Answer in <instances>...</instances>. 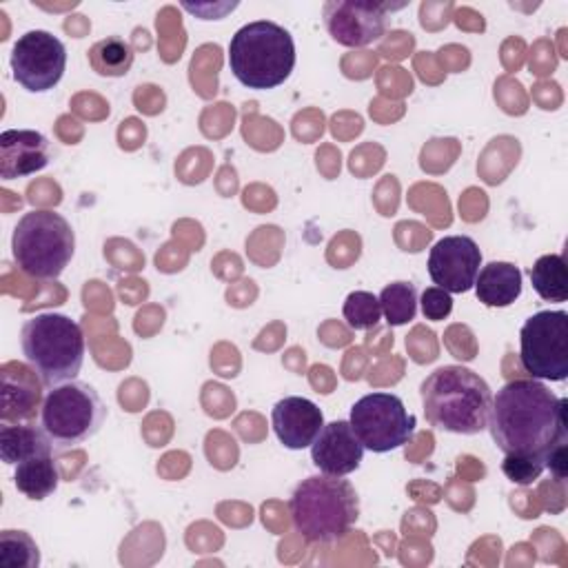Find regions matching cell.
<instances>
[{"instance_id":"18","label":"cell","mask_w":568,"mask_h":568,"mask_svg":"<svg viewBox=\"0 0 568 568\" xmlns=\"http://www.w3.org/2000/svg\"><path fill=\"white\" fill-rule=\"evenodd\" d=\"M53 442L44 433L42 426L36 424H0V457L9 466H18L20 462L38 455H53Z\"/></svg>"},{"instance_id":"15","label":"cell","mask_w":568,"mask_h":568,"mask_svg":"<svg viewBox=\"0 0 568 568\" xmlns=\"http://www.w3.org/2000/svg\"><path fill=\"white\" fill-rule=\"evenodd\" d=\"M49 164V140L33 129H7L0 135L2 180L27 178Z\"/></svg>"},{"instance_id":"22","label":"cell","mask_w":568,"mask_h":568,"mask_svg":"<svg viewBox=\"0 0 568 568\" xmlns=\"http://www.w3.org/2000/svg\"><path fill=\"white\" fill-rule=\"evenodd\" d=\"M417 288L413 282H393L382 288L379 306L388 326H404L417 315Z\"/></svg>"},{"instance_id":"24","label":"cell","mask_w":568,"mask_h":568,"mask_svg":"<svg viewBox=\"0 0 568 568\" xmlns=\"http://www.w3.org/2000/svg\"><path fill=\"white\" fill-rule=\"evenodd\" d=\"M344 320L353 331H368L375 328L382 320L379 297L368 291H353L344 300Z\"/></svg>"},{"instance_id":"21","label":"cell","mask_w":568,"mask_h":568,"mask_svg":"<svg viewBox=\"0 0 568 568\" xmlns=\"http://www.w3.org/2000/svg\"><path fill=\"white\" fill-rule=\"evenodd\" d=\"M89 64L98 75L122 78L133 64V49L122 38H104L89 51Z\"/></svg>"},{"instance_id":"7","label":"cell","mask_w":568,"mask_h":568,"mask_svg":"<svg viewBox=\"0 0 568 568\" xmlns=\"http://www.w3.org/2000/svg\"><path fill=\"white\" fill-rule=\"evenodd\" d=\"M104 419L106 406L98 390L80 379H69L49 388L40 406V426L55 450H67L91 439Z\"/></svg>"},{"instance_id":"3","label":"cell","mask_w":568,"mask_h":568,"mask_svg":"<svg viewBox=\"0 0 568 568\" xmlns=\"http://www.w3.org/2000/svg\"><path fill=\"white\" fill-rule=\"evenodd\" d=\"M293 528L311 544L342 539L359 517V497L348 479L311 475L302 479L288 501Z\"/></svg>"},{"instance_id":"26","label":"cell","mask_w":568,"mask_h":568,"mask_svg":"<svg viewBox=\"0 0 568 568\" xmlns=\"http://www.w3.org/2000/svg\"><path fill=\"white\" fill-rule=\"evenodd\" d=\"M419 308L424 313L426 320H433V322H439L444 317L450 315L453 311V297L448 291L439 288V286H428L422 297H419Z\"/></svg>"},{"instance_id":"12","label":"cell","mask_w":568,"mask_h":568,"mask_svg":"<svg viewBox=\"0 0 568 568\" xmlns=\"http://www.w3.org/2000/svg\"><path fill=\"white\" fill-rule=\"evenodd\" d=\"M481 266V251L468 235H446L428 253V275L433 284L448 293H466L475 286Z\"/></svg>"},{"instance_id":"17","label":"cell","mask_w":568,"mask_h":568,"mask_svg":"<svg viewBox=\"0 0 568 568\" xmlns=\"http://www.w3.org/2000/svg\"><path fill=\"white\" fill-rule=\"evenodd\" d=\"M473 288L486 306H510L521 295V271L510 262H488L479 268Z\"/></svg>"},{"instance_id":"27","label":"cell","mask_w":568,"mask_h":568,"mask_svg":"<svg viewBox=\"0 0 568 568\" xmlns=\"http://www.w3.org/2000/svg\"><path fill=\"white\" fill-rule=\"evenodd\" d=\"M546 468H550V473L555 475L557 481L566 479V475H568V444H559L546 455Z\"/></svg>"},{"instance_id":"6","label":"cell","mask_w":568,"mask_h":568,"mask_svg":"<svg viewBox=\"0 0 568 568\" xmlns=\"http://www.w3.org/2000/svg\"><path fill=\"white\" fill-rule=\"evenodd\" d=\"M75 251V233L67 217L51 209L24 213L11 235L16 266L33 280H55L69 266Z\"/></svg>"},{"instance_id":"4","label":"cell","mask_w":568,"mask_h":568,"mask_svg":"<svg viewBox=\"0 0 568 568\" xmlns=\"http://www.w3.org/2000/svg\"><path fill=\"white\" fill-rule=\"evenodd\" d=\"M229 67L237 82L248 89H275L295 69L293 36L277 22L253 20L231 38Z\"/></svg>"},{"instance_id":"25","label":"cell","mask_w":568,"mask_h":568,"mask_svg":"<svg viewBox=\"0 0 568 568\" xmlns=\"http://www.w3.org/2000/svg\"><path fill=\"white\" fill-rule=\"evenodd\" d=\"M501 470L510 481L530 486L546 470V462L537 459V457H524V455H504Z\"/></svg>"},{"instance_id":"19","label":"cell","mask_w":568,"mask_h":568,"mask_svg":"<svg viewBox=\"0 0 568 568\" xmlns=\"http://www.w3.org/2000/svg\"><path fill=\"white\" fill-rule=\"evenodd\" d=\"M60 481V473L55 466L53 455H38L20 462L13 473L16 488L29 499H44L49 497Z\"/></svg>"},{"instance_id":"20","label":"cell","mask_w":568,"mask_h":568,"mask_svg":"<svg viewBox=\"0 0 568 568\" xmlns=\"http://www.w3.org/2000/svg\"><path fill=\"white\" fill-rule=\"evenodd\" d=\"M530 284L541 300L566 302L568 300L566 260L559 253H548L537 257V262L530 266Z\"/></svg>"},{"instance_id":"5","label":"cell","mask_w":568,"mask_h":568,"mask_svg":"<svg viewBox=\"0 0 568 568\" xmlns=\"http://www.w3.org/2000/svg\"><path fill=\"white\" fill-rule=\"evenodd\" d=\"M20 346L27 364L47 388L75 379L84 362L82 326L64 313H38L22 324Z\"/></svg>"},{"instance_id":"2","label":"cell","mask_w":568,"mask_h":568,"mask_svg":"<svg viewBox=\"0 0 568 568\" xmlns=\"http://www.w3.org/2000/svg\"><path fill=\"white\" fill-rule=\"evenodd\" d=\"M422 408L430 426L455 433L477 435L488 426L493 390L479 373L448 364L435 368L419 386Z\"/></svg>"},{"instance_id":"1","label":"cell","mask_w":568,"mask_h":568,"mask_svg":"<svg viewBox=\"0 0 568 568\" xmlns=\"http://www.w3.org/2000/svg\"><path fill=\"white\" fill-rule=\"evenodd\" d=\"M568 399L557 397L535 377L504 384L490 402L488 430L504 455L546 462V455L568 444Z\"/></svg>"},{"instance_id":"13","label":"cell","mask_w":568,"mask_h":568,"mask_svg":"<svg viewBox=\"0 0 568 568\" xmlns=\"http://www.w3.org/2000/svg\"><path fill=\"white\" fill-rule=\"evenodd\" d=\"M364 450L366 448L357 439L351 424L346 419H335L324 424L311 444V459L320 473L344 477L359 468Z\"/></svg>"},{"instance_id":"9","label":"cell","mask_w":568,"mask_h":568,"mask_svg":"<svg viewBox=\"0 0 568 568\" xmlns=\"http://www.w3.org/2000/svg\"><path fill=\"white\" fill-rule=\"evenodd\" d=\"M519 362L535 379L568 377V313L539 311L519 331Z\"/></svg>"},{"instance_id":"10","label":"cell","mask_w":568,"mask_h":568,"mask_svg":"<svg viewBox=\"0 0 568 568\" xmlns=\"http://www.w3.org/2000/svg\"><path fill=\"white\" fill-rule=\"evenodd\" d=\"M13 80L29 93L53 89L67 69V49L60 38L44 29L22 33L11 49Z\"/></svg>"},{"instance_id":"11","label":"cell","mask_w":568,"mask_h":568,"mask_svg":"<svg viewBox=\"0 0 568 568\" xmlns=\"http://www.w3.org/2000/svg\"><path fill=\"white\" fill-rule=\"evenodd\" d=\"M390 4L364 0H328L322 7V18L328 36L344 47H368L377 42L388 27L386 11Z\"/></svg>"},{"instance_id":"16","label":"cell","mask_w":568,"mask_h":568,"mask_svg":"<svg viewBox=\"0 0 568 568\" xmlns=\"http://www.w3.org/2000/svg\"><path fill=\"white\" fill-rule=\"evenodd\" d=\"M36 371L22 362H7L0 371L2 377V422L31 419L42 397V379H36Z\"/></svg>"},{"instance_id":"8","label":"cell","mask_w":568,"mask_h":568,"mask_svg":"<svg viewBox=\"0 0 568 568\" xmlns=\"http://www.w3.org/2000/svg\"><path fill=\"white\" fill-rule=\"evenodd\" d=\"M351 428L366 450L390 453L408 444L415 435V415L406 410L402 397L384 390L368 393L351 406Z\"/></svg>"},{"instance_id":"23","label":"cell","mask_w":568,"mask_h":568,"mask_svg":"<svg viewBox=\"0 0 568 568\" xmlns=\"http://www.w3.org/2000/svg\"><path fill=\"white\" fill-rule=\"evenodd\" d=\"M40 548L24 530L0 532V568H38Z\"/></svg>"},{"instance_id":"14","label":"cell","mask_w":568,"mask_h":568,"mask_svg":"<svg viewBox=\"0 0 568 568\" xmlns=\"http://www.w3.org/2000/svg\"><path fill=\"white\" fill-rule=\"evenodd\" d=\"M271 424L275 437L291 450H302L315 442L324 428V415L320 406L306 397H282L271 410Z\"/></svg>"}]
</instances>
